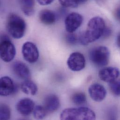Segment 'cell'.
<instances>
[{
    "label": "cell",
    "mask_w": 120,
    "mask_h": 120,
    "mask_svg": "<svg viewBox=\"0 0 120 120\" xmlns=\"http://www.w3.org/2000/svg\"><path fill=\"white\" fill-rule=\"evenodd\" d=\"M106 29L104 20L101 17L96 16L89 21L86 31L79 38L82 45H87L95 42L103 35Z\"/></svg>",
    "instance_id": "obj_1"
},
{
    "label": "cell",
    "mask_w": 120,
    "mask_h": 120,
    "mask_svg": "<svg viewBox=\"0 0 120 120\" xmlns=\"http://www.w3.org/2000/svg\"><path fill=\"white\" fill-rule=\"evenodd\" d=\"M6 27L9 34L14 38L23 37L26 31V23L22 18L14 13L10 14L7 18Z\"/></svg>",
    "instance_id": "obj_2"
},
{
    "label": "cell",
    "mask_w": 120,
    "mask_h": 120,
    "mask_svg": "<svg viewBox=\"0 0 120 120\" xmlns=\"http://www.w3.org/2000/svg\"><path fill=\"white\" fill-rule=\"evenodd\" d=\"M60 119L64 120H93L96 119V116L94 112L88 108H68L61 112Z\"/></svg>",
    "instance_id": "obj_3"
},
{
    "label": "cell",
    "mask_w": 120,
    "mask_h": 120,
    "mask_svg": "<svg viewBox=\"0 0 120 120\" xmlns=\"http://www.w3.org/2000/svg\"><path fill=\"white\" fill-rule=\"evenodd\" d=\"M110 52L109 49L103 46L96 47L92 49L89 54V59L95 66L103 67L109 62Z\"/></svg>",
    "instance_id": "obj_4"
},
{
    "label": "cell",
    "mask_w": 120,
    "mask_h": 120,
    "mask_svg": "<svg viewBox=\"0 0 120 120\" xmlns=\"http://www.w3.org/2000/svg\"><path fill=\"white\" fill-rule=\"evenodd\" d=\"M16 55V50L9 38L6 35L0 37V56L3 61L8 63L13 60Z\"/></svg>",
    "instance_id": "obj_5"
},
{
    "label": "cell",
    "mask_w": 120,
    "mask_h": 120,
    "mask_svg": "<svg viewBox=\"0 0 120 120\" xmlns=\"http://www.w3.org/2000/svg\"><path fill=\"white\" fill-rule=\"evenodd\" d=\"M22 54L23 58L28 62L33 64L36 63L39 58V51L36 45L33 43L27 42L22 47Z\"/></svg>",
    "instance_id": "obj_6"
},
{
    "label": "cell",
    "mask_w": 120,
    "mask_h": 120,
    "mask_svg": "<svg viewBox=\"0 0 120 120\" xmlns=\"http://www.w3.org/2000/svg\"><path fill=\"white\" fill-rule=\"evenodd\" d=\"M69 68L72 71H78L83 69L86 66V60L84 55L80 52L71 53L67 61Z\"/></svg>",
    "instance_id": "obj_7"
},
{
    "label": "cell",
    "mask_w": 120,
    "mask_h": 120,
    "mask_svg": "<svg viewBox=\"0 0 120 120\" xmlns=\"http://www.w3.org/2000/svg\"><path fill=\"white\" fill-rule=\"evenodd\" d=\"M83 18L79 13L73 12L69 14L64 21L65 27L68 33H73L81 25Z\"/></svg>",
    "instance_id": "obj_8"
},
{
    "label": "cell",
    "mask_w": 120,
    "mask_h": 120,
    "mask_svg": "<svg viewBox=\"0 0 120 120\" xmlns=\"http://www.w3.org/2000/svg\"><path fill=\"white\" fill-rule=\"evenodd\" d=\"M16 87L13 80L8 76H4L0 80V94L7 96L16 92Z\"/></svg>",
    "instance_id": "obj_9"
},
{
    "label": "cell",
    "mask_w": 120,
    "mask_h": 120,
    "mask_svg": "<svg viewBox=\"0 0 120 120\" xmlns=\"http://www.w3.org/2000/svg\"><path fill=\"white\" fill-rule=\"evenodd\" d=\"M88 93L92 99L96 102H101L106 96L107 91L101 85L95 83L91 85L88 88Z\"/></svg>",
    "instance_id": "obj_10"
},
{
    "label": "cell",
    "mask_w": 120,
    "mask_h": 120,
    "mask_svg": "<svg viewBox=\"0 0 120 120\" xmlns=\"http://www.w3.org/2000/svg\"><path fill=\"white\" fill-rule=\"evenodd\" d=\"M119 70L116 67H108L101 69L99 72V77L100 79L106 82H111L119 77Z\"/></svg>",
    "instance_id": "obj_11"
},
{
    "label": "cell",
    "mask_w": 120,
    "mask_h": 120,
    "mask_svg": "<svg viewBox=\"0 0 120 120\" xmlns=\"http://www.w3.org/2000/svg\"><path fill=\"white\" fill-rule=\"evenodd\" d=\"M35 108V103L29 98H24L18 101L16 105L17 111L22 115L27 116L33 112Z\"/></svg>",
    "instance_id": "obj_12"
},
{
    "label": "cell",
    "mask_w": 120,
    "mask_h": 120,
    "mask_svg": "<svg viewBox=\"0 0 120 120\" xmlns=\"http://www.w3.org/2000/svg\"><path fill=\"white\" fill-rule=\"evenodd\" d=\"M14 73L18 78L24 80L29 79L30 77V72L28 67L21 61H16L12 65Z\"/></svg>",
    "instance_id": "obj_13"
},
{
    "label": "cell",
    "mask_w": 120,
    "mask_h": 120,
    "mask_svg": "<svg viewBox=\"0 0 120 120\" xmlns=\"http://www.w3.org/2000/svg\"><path fill=\"white\" fill-rule=\"evenodd\" d=\"M59 97L55 94H49L46 96L44 101V107L47 112H53L57 110L60 107Z\"/></svg>",
    "instance_id": "obj_14"
},
{
    "label": "cell",
    "mask_w": 120,
    "mask_h": 120,
    "mask_svg": "<svg viewBox=\"0 0 120 120\" xmlns=\"http://www.w3.org/2000/svg\"><path fill=\"white\" fill-rule=\"evenodd\" d=\"M39 18L41 22L45 25L53 24L56 21L55 14L52 11L48 9H44L40 11Z\"/></svg>",
    "instance_id": "obj_15"
},
{
    "label": "cell",
    "mask_w": 120,
    "mask_h": 120,
    "mask_svg": "<svg viewBox=\"0 0 120 120\" xmlns=\"http://www.w3.org/2000/svg\"><path fill=\"white\" fill-rule=\"evenodd\" d=\"M21 89L25 94L31 95H36L38 91L37 85L33 81L29 79L25 80L21 84Z\"/></svg>",
    "instance_id": "obj_16"
},
{
    "label": "cell",
    "mask_w": 120,
    "mask_h": 120,
    "mask_svg": "<svg viewBox=\"0 0 120 120\" xmlns=\"http://www.w3.org/2000/svg\"><path fill=\"white\" fill-rule=\"evenodd\" d=\"M20 5L23 13L27 16H31L34 13V0H20Z\"/></svg>",
    "instance_id": "obj_17"
},
{
    "label": "cell",
    "mask_w": 120,
    "mask_h": 120,
    "mask_svg": "<svg viewBox=\"0 0 120 120\" xmlns=\"http://www.w3.org/2000/svg\"><path fill=\"white\" fill-rule=\"evenodd\" d=\"M47 112L44 106L38 105L35 107L33 111V114L35 119L41 120L45 117Z\"/></svg>",
    "instance_id": "obj_18"
},
{
    "label": "cell",
    "mask_w": 120,
    "mask_h": 120,
    "mask_svg": "<svg viewBox=\"0 0 120 120\" xmlns=\"http://www.w3.org/2000/svg\"><path fill=\"white\" fill-rule=\"evenodd\" d=\"M71 100L74 104L77 105H81L86 102V97L83 93H77L73 95Z\"/></svg>",
    "instance_id": "obj_19"
},
{
    "label": "cell",
    "mask_w": 120,
    "mask_h": 120,
    "mask_svg": "<svg viewBox=\"0 0 120 120\" xmlns=\"http://www.w3.org/2000/svg\"><path fill=\"white\" fill-rule=\"evenodd\" d=\"M10 116L11 111L9 107L5 104H1L0 109V120H9L10 118Z\"/></svg>",
    "instance_id": "obj_20"
},
{
    "label": "cell",
    "mask_w": 120,
    "mask_h": 120,
    "mask_svg": "<svg viewBox=\"0 0 120 120\" xmlns=\"http://www.w3.org/2000/svg\"><path fill=\"white\" fill-rule=\"evenodd\" d=\"M109 88L113 94L116 96L120 95V79H116L109 84Z\"/></svg>",
    "instance_id": "obj_21"
},
{
    "label": "cell",
    "mask_w": 120,
    "mask_h": 120,
    "mask_svg": "<svg viewBox=\"0 0 120 120\" xmlns=\"http://www.w3.org/2000/svg\"><path fill=\"white\" fill-rule=\"evenodd\" d=\"M60 4L65 8H76L79 4L76 0H59Z\"/></svg>",
    "instance_id": "obj_22"
},
{
    "label": "cell",
    "mask_w": 120,
    "mask_h": 120,
    "mask_svg": "<svg viewBox=\"0 0 120 120\" xmlns=\"http://www.w3.org/2000/svg\"><path fill=\"white\" fill-rule=\"evenodd\" d=\"M78 40L77 36L72 33H69L66 36V40L68 43L71 45L75 44Z\"/></svg>",
    "instance_id": "obj_23"
},
{
    "label": "cell",
    "mask_w": 120,
    "mask_h": 120,
    "mask_svg": "<svg viewBox=\"0 0 120 120\" xmlns=\"http://www.w3.org/2000/svg\"><path fill=\"white\" fill-rule=\"evenodd\" d=\"M37 1L40 5L45 6L51 4L54 0H37Z\"/></svg>",
    "instance_id": "obj_24"
},
{
    "label": "cell",
    "mask_w": 120,
    "mask_h": 120,
    "mask_svg": "<svg viewBox=\"0 0 120 120\" xmlns=\"http://www.w3.org/2000/svg\"><path fill=\"white\" fill-rule=\"evenodd\" d=\"M87 0H76L77 3H78V4H83L85 3Z\"/></svg>",
    "instance_id": "obj_25"
},
{
    "label": "cell",
    "mask_w": 120,
    "mask_h": 120,
    "mask_svg": "<svg viewBox=\"0 0 120 120\" xmlns=\"http://www.w3.org/2000/svg\"><path fill=\"white\" fill-rule=\"evenodd\" d=\"M117 45L120 48V34L117 38Z\"/></svg>",
    "instance_id": "obj_26"
},
{
    "label": "cell",
    "mask_w": 120,
    "mask_h": 120,
    "mask_svg": "<svg viewBox=\"0 0 120 120\" xmlns=\"http://www.w3.org/2000/svg\"><path fill=\"white\" fill-rule=\"evenodd\" d=\"M117 17L120 19V10L118 11L117 14Z\"/></svg>",
    "instance_id": "obj_27"
}]
</instances>
